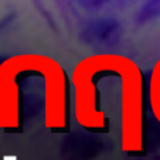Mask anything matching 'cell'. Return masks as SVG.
I'll list each match as a JSON object with an SVG mask.
<instances>
[{
    "instance_id": "obj_1",
    "label": "cell",
    "mask_w": 160,
    "mask_h": 160,
    "mask_svg": "<svg viewBox=\"0 0 160 160\" xmlns=\"http://www.w3.org/2000/svg\"><path fill=\"white\" fill-rule=\"evenodd\" d=\"M74 112L82 128L118 136L125 152H139L145 136V78L130 58L97 54L72 74Z\"/></svg>"
},
{
    "instance_id": "obj_2",
    "label": "cell",
    "mask_w": 160,
    "mask_h": 160,
    "mask_svg": "<svg viewBox=\"0 0 160 160\" xmlns=\"http://www.w3.org/2000/svg\"><path fill=\"white\" fill-rule=\"evenodd\" d=\"M42 116L45 128L68 123V81L44 55H17L0 65V126L16 130Z\"/></svg>"
},
{
    "instance_id": "obj_3",
    "label": "cell",
    "mask_w": 160,
    "mask_h": 160,
    "mask_svg": "<svg viewBox=\"0 0 160 160\" xmlns=\"http://www.w3.org/2000/svg\"><path fill=\"white\" fill-rule=\"evenodd\" d=\"M119 34V24L118 21L111 18H102V20L92 21L84 31L81 38L84 42L89 45H108L112 41H115Z\"/></svg>"
},
{
    "instance_id": "obj_4",
    "label": "cell",
    "mask_w": 160,
    "mask_h": 160,
    "mask_svg": "<svg viewBox=\"0 0 160 160\" xmlns=\"http://www.w3.org/2000/svg\"><path fill=\"white\" fill-rule=\"evenodd\" d=\"M149 103L154 119L160 123V60L152 68L149 79Z\"/></svg>"
},
{
    "instance_id": "obj_5",
    "label": "cell",
    "mask_w": 160,
    "mask_h": 160,
    "mask_svg": "<svg viewBox=\"0 0 160 160\" xmlns=\"http://www.w3.org/2000/svg\"><path fill=\"white\" fill-rule=\"evenodd\" d=\"M157 17H160V0H148L138 14V20L140 23H146Z\"/></svg>"
},
{
    "instance_id": "obj_6",
    "label": "cell",
    "mask_w": 160,
    "mask_h": 160,
    "mask_svg": "<svg viewBox=\"0 0 160 160\" xmlns=\"http://www.w3.org/2000/svg\"><path fill=\"white\" fill-rule=\"evenodd\" d=\"M79 3L82 4L84 7H89V9H92V7H99L102 6L103 3H106L108 0H78Z\"/></svg>"
}]
</instances>
